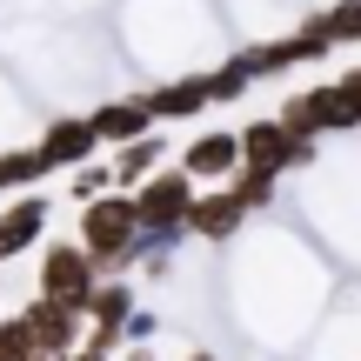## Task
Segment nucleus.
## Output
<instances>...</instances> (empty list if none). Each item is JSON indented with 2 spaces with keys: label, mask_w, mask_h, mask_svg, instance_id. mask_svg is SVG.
<instances>
[{
  "label": "nucleus",
  "mask_w": 361,
  "mask_h": 361,
  "mask_svg": "<svg viewBox=\"0 0 361 361\" xmlns=\"http://www.w3.org/2000/svg\"><path fill=\"white\" fill-rule=\"evenodd\" d=\"M128 361H154V348L147 341H128Z\"/></svg>",
  "instance_id": "18"
},
{
  "label": "nucleus",
  "mask_w": 361,
  "mask_h": 361,
  "mask_svg": "<svg viewBox=\"0 0 361 361\" xmlns=\"http://www.w3.org/2000/svg\"><path fill=\"white\" fill-rule=\"evenodd\" d=\"M154 328H161L154 314H147V308H134L128 322H121V348H128V341H147V335H154Z\"/></svg>",
  "instance_id": "16"
},
{
  "label": "nucleus",
  "mask_w": 361,
  "mask_h": 361,
  "mask_svg": "<svg viewBox=\"0 0 361 361\" xmlns=\"http://www.w3.org/2000/svg\"><path fill=\"white\" fill-rule=\"evenodd\" d=\"M188 361H214V355H207V348H194V355H188Z\"/></svg>",
  "instance_id": "19"
},
{
  "label": "nucleus",
  "mask_w": 361,
  "mask_h": 361,
  "mask_svg": "<svg viewBox=\"0 0 361 361\" xmlns=\"http://www.w3.org/2000/svg\"><path fill=\"white\" fill-rule=\"evenodd\" d=\"M87 128H94V141H101V147H128V141H141V134H154V121H147L141 94H134V101H107V107H94Z\"/></svg>",
  "instance_id": "12"
},
{
  "label": "nucleus",
  "mask_w": 361,
  "mask_h": 361,
  "mask_svg": "<svg viewBox=\"0 0 361 361\" xmlns=\"http://www.w3.org/2000/svg\"><path fill=\"white\" fill-rule=\"evenodd\" d=\"M241 221H247V207L234 201V188H214V194H194V207H188V221H180V228L201 234V241H234V234H241Z\"/></svg>",
  "instance_id": "8"
},
{
  "label": "nucleus",
  "mask_w": 361,
  "mask_h": 361,
  "mask_svg": "<svg viewBox=\"0 0 361 361\" xmlns=\"http://www.w3.org/2000/svg\"><path fill=\"white\" fill-rule=\"evenodd\" d=\"M141 107H147V121H188V114H201V107H214L207 101V74H188V80H161V87H147L141 94Z\"/></svg>",
  "instance_id": "11"
},
{
  "label": "nucleus",
  "mask_w": 361,
  "mask_h": 361,
  "mask_svg": "<svg viewBox=\"0 0 361 361\" xmlns=\"http://www.w3.org/2000/svg\"><path fill=\"white\" fill-rule=\"evenodd\" d=\"M234 147H241L247 174H274V180H281L288 168H308L314 161V141L288 134L281 121H247V128H234Z\"/></svg>",
  "instance_id": "2"
},
{
  "label": "nucleus",
  "mask_w": 361,
  "mask_h": 361,
  "mask_svg": "<svg viewBox=\"0 0 361 361\" xmlns=\"http://www.w3.org/2000/svg\"><path fill=\"white\" fill-rule=\"evenodd\" d=\"M67 194L87 207V201H101V194H114V180H107V168H101V161H80V168H74V180H67Z\"/></svg>",
  "instance_id": "15"
},
{
  "label": "nucleus",
  "mask_w": 361,
  "mask_h": 361,
  "mask_svg": "<svg viewBox=\"0 0 361 361\" xmlns=\"http://www.w3.org/2000/svg\"><path fill=\"white\" fill-rule=\"evenodd\" d=\"M40 174H47V161H40L34 147H7V154H0V194L7 188H34Z\"/></svg>",
  "instance_id": "13"
},
{
  "label": "nucleus",
  "mask_w": 361,
  "mask_h": 361,
  "mask_svg": "<svg viewBox=\"0 0 361 361\" xmlns=\"http://www.w3.org/2000/svg\"><path fill=\"white\" fill-rule=\"evenodd\" d=\"M0 361H47V355L34 348V335H27L20 314H7V322H0Z\"/></svg>",
  "instance_id": "14"
},
{
  "label": "nucleus",
  "mask_w": 361,
  "mask_h": 361,
  "mask_svg": "<svg viewBox=\"0 0 361 361\" xmlns=\"http://www.w3.org/2000/svg\"><path fill=\"white\" fill-rule=\"evenodd\" d=\"M94 147H101V141H94L87 114H67V121H54V128L34 141V154L47 161V174H54V168H67V174H74L80 161H94Z\"/></svg>",
  "instance_id": "5"
},
{
  "label": "nucleus",
  "mask_w": 361,
  "mask_h": 361,
  "mask_svg": "<svg viewBox=\"0 0 361 361\" xmlns=\"http://www.w3.org/2000/svg\"><path fill=\"white\" fill-rule=\"evenodd\" d=\"M94 288H101V268H94L74 241H54L47 255H40V301H54V308L80 314Z\"/></svg>",
  "instance_id": "3"
},
{
  "label": "nucleus",
  "mask_w": 361,
  "mask_h": 361,
  "mask_svg": "<svg viewBox=\"0 0 361 361\" xmlns=\"http://www.w3.org/2000/svg\"><path fill=\"white\" fill-rule=\"evenodd\" d=\"M128 201H134V228H180L188 207H194V180L180 168H161V174H147Z\"/></svg>",
  "instance_id": "4"
},
{
  "label": "nucleus",
  "mask_w": 361,
  "mask_h": 361,
  "mask_svg": "<svg viewBox=\"0 0 361 361\" xmlns=\"http://www.w3.org/2000/svg\"><path fill=\"white\" fill-rule=\"evenodd\" d=\"M335 87H341V107H348V121L361 128V67H355V74H341Z\"/></svg>",
  "instance_id": "17"
},
{
  "label": "nucleus",
  "mask_w": 361,
  "mask_h": 361,
  "mask_svg": "<svg viewBox=\"0 0 361 361\" xmlns=\"http://www.w3.org/2000/svg\"><path fill=\"white\" fill-rule=\"evenodd\" d=\"M20 322H27V335H34V348L47 355V361H67V355H74V341H80V314L54 308V301H27Z\"/></svg>",
  "instance_id": "6"
},
{
  "label": "nucleus",
  "mask_w": 361,
  "mask_h": 361,
  "mask_svg": "<svg viewBox=\"0 0 361 361\" xmlns=\"http://www.w3.org/2000/svg\"><path fill=\"white\" fill-rule=\"evenodd\" d=\"M40 234H47V194H20V201H7V214H0V261H20Z\"/></svg>",
  "instance_id": "10"
},
{
  "label": "nucleus",
  "mask_w": 361,
  "mask_h": 361,
  "mask_svg": "<svg viewBox=\"0 0 361 361\" xmlns=\"http://www.w3.org/2000/svg\"><path fill=\"white\" fill-rule=\"evenodd\" d=\"M161 168H168V134L154 128V134L128 141V147H121L114 161H107V180H114V194H134V188L147 180V174H161Z\"/></svg>",
  "instance_id": "9"
},
{
  "label": "nucleus",
  "mask_w": 361,
  "mask_h": 361,
  "mask_svg": "<svg viewBox=\"0 0 361 361\" xmlns=\"http://www.w3.org/2000/svg\"><path fill=\"white\" fill-rule=\"evenodd\" d=\"M241 168V147H234V128H214V134H194L180 147V174L188 180H228Z\"/></svg>",
  "instance_id": "7"
},
{
  "label": "nucleus",
  "mask_w": 361,
  "mask_h": 361,
  "mask_svg": "<svg viewBox=\"0 0 361 361\" xmlns=\"http://www.w3.org/2000/svg\"><path fill=\"white\" fill-rule=\"evenodd\" d=\"M128 241H134V201H128V194H101V201L80 207V241H74V247H80L101 274H121Z\"/></svg>",
  "instance_id": "1"
}]
</instances>
